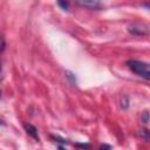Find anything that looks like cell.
I'll return each mask as SVG.
<instances>
[{"label": "cell", "mask_w": 150, "mask_h": 150, "mask_svg": "<svg viewBox=\"0 0 150 150\" xmlns=\"http://www.w3.org/2000/svg\"><path fill=\"white\" fill-rule=\"evenodd\" d=\"M75 2L81 6V7H86V8H97L100 6L101 0H75Z\"/></svg>", "instance_id": "cell-3"}, {"label": "cell", "mask_w": 150, "mask_h": 150, "mask_svg": "<svg viewBox=\"0 0 150 150\" xmlns=\"http://www.w3.org/2000/svg\"><path fill=\"white\" fill-rule=\"evenodd\" d=\"M127 66L129 69H131L135 74L142 76L145 80L150 79V70H149V64L138 60H129L127 61Z\"/></svg>", "instance_id": "cell-1"}, {"label": "cell", "mask_w": 150, "mask_h": 150, "mask_svg": "<svg viewBox=\"0 0 150 150\" xmlns=\"http://www.w3.org/2000/svg\"><path fill=\"white\" fill-rule=\"evenodd\" d=\"M5 47H6L5 39H4V36H2V35H0V53H1V52H4Z\"/></svg>", "instance_id": "cell-7"}, {"label": "cell", "mask_w": 150, "mask_h": 150, "mask_svg": "<svg viewBox=\"0 0 150 150\" xmlns=\"http://www.w3.org/2000/svg\"><path fill=\"white\" fill-rule=\"evenodd\" d=\"M76 146H80V148H89V144H76Z\"/></svg>", "instance_id": "cell-10"}, {"label": "cell", "mask_w": 150, "mask_h": 150, "mask_svg": "<svg viewBox=\"0 0 150 150\" xmlns=\"http://www.w3.org/2000/svg\"><path fill=\"white\" fill-rule=\"evenodd\" d=\"M128 105H129V104H128V98H127V97H124V98H123V101H121V107L125 109V108H128Z\"/></svg>", "instance_id": "cell-8"}, {"label": "cell", "mask_w": 150, "mask_h": 150, "mask_svg": "<svg viewBox=\"0 0 150 150\" xmlns=\"http://www.w3.org/2000/svg\"><path fill=\"white\" fill-rule=\"evenodd\" d=\"M128 30L134 35H145L149 32V27L144 23H132L128 27Z\"/></svg>", "instance_id": "cell-2"}, {"label": "cell", "mask_w": 150, "mask_h": 150, "mask_svg": "<svg viewBox=\"0 0 150 150\" xmlns=\"http://www.w3.org/2000/svg\"><path fill=\"white\" fill-rule=\"evenodd\" d=\"M141 134H142V135H143V136H144L146 139L149 138V131H148L146 129H143V130H141Z\"/></svg>", "instance_id": "cell-9"}, {"label": "cell", "mask_w": 150, "mask_h": 150, "mask_svg": "<svg viewBox=\"0 0 150 150\" xmlns=\"http://www.w3.org/2000/svg\"><path fill=\"white\" fill-rule=\"evenodd\" d=\"M100 148H101V149H103V148H108V149H110L111 146H110V145H101Z\"/></svg>", "instance_id": "cell-11"}, {"label": "cell", "mask_w": 150, "mask_h": 150, "mask_svg": "<svg viewBox=\"0 0 150 150\" xmlns=\"http://www.w3.org/2000/svg\"><path fill=\"white\" fill-rule=\"evenodd\" d=\"M23 128H25V130H26V132L27 134H29L32 137H34L35 139H39V136H38V130H36V128L34 127V125H32V124H25L23 125Z\"/></svg>", "instance_id": "cell-4"}, {"label": "cell", "mask_w": 150, "mask_h": 150, "mask_svg": "<svg viewBox=\"0 0 150 150\" xmlns=\"http://www.w3.org/2000/svg\"><path fill=\"white\" fill-rule=\"evenodd\" d=\"M0 96H1V90H0Z\"/></svg>", "instance_id": "cell-13"}, {"label": "cell", "mask_w": 150, "mask_h": 150, "mask_svg": "<svg viewBox=\"0 0 150 150\" xmlns=\"http://www.w3.org/2000/svg\"><path fill=\"white\" fill-rule=\"evenodd\" d=\"M0 73H1V63H0Z\"/></svg>", "instance_id": "cell-12"}, {"label": "cell", "mask_w": 150, "mask_h": 150, "mask_svg": "<svg viewBox=\"0 0 150 150\" xmlns=\"http://www.w3.org/2000/svg\"><path fill=\"white\" fill-rule=\"evenodd\" d=\"M1 123H2V122H1V121H0V124H1Z\"/></svg>", "instance_id": "cell-14"}, {"label": "cell", "mask_w": 150, "mask_h": 150, "mask_svg": "<svg viewBox=\"0 0 150 150\" xmlns=\"http://www.w3.org/2000/svg\"><path fill=\"white\" fill-rule=\"evenodd\" d=\"M57 5H59L62 9H64V11H67L68 7H69V4H68L67 0H57Z\"/></svg>", "instance_id": "cell-5"}, {"label": "cell", "mask_w": 150, "mask_h": 150, "mask_svg": "<svg viewBox=\"0 0 150 150\" xmlns=\"http://www.w3.org/2000/svg\"><path fill=\"white\" fill-rule=\"evenodd\" d=\"M142 121H143V123H148L149 122V112H148V110H145L144 112H143V115H142Z\"/></svg>", "instance_id": "cell-6"}]
</instances>
